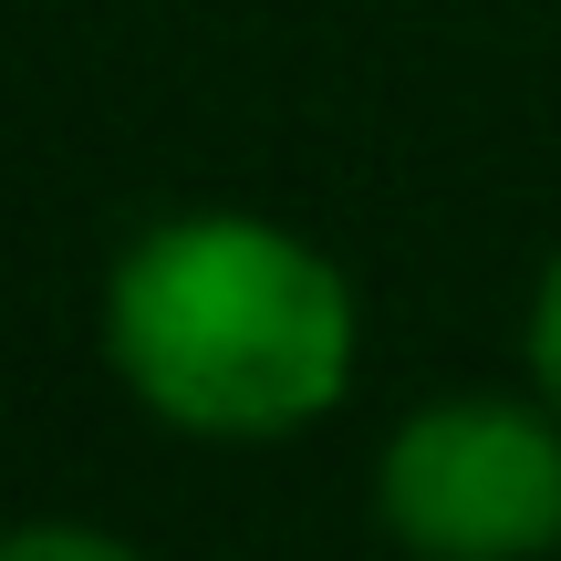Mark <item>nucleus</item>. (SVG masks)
Masks as SVG:
<instances>
[{"label": "nucleus", "instance_id": "20e7f679", "mask_svg": "<svg viewBox=\"0 0 561 561\" xmlns=\"http://www.w3.org/2000/svg\"><path fill=\"white\" fill-rule=\"evenodd\" d=\"M530 375H541V396L561 405V250H551L541 291H530Z\"/></svg>", "mask_w": 561, "mask_h": 561}, {"label": "nucleus", "instance_id": "7ed1b4c3", "mask_svg": "<svg viewBox=\"0 0 561 561\" xmlns=\"http://www.w3.org/2000/svg\"><path fill=\"white\" fill-rule=\"evenodd\" d=\"M0 561H146V551L94 530V520H11L0 530Z\"/></svg>", "mask_w": 561, "mask_h": 561}, {"label": "nucleus", "instance_id": "f03ea898", "mask_svg": "<svg viewBox=\"0 0 561 561\" xmlns=\"http://www.w3.org/2000/svg\"><path fill=\"white\" fill-rule=\"evenodd\" d=\"M375 520L405 561H551L561 551V405L437 396L385 437Z\"/></svg>", "mask_w": 561, "mask_h": 561}, {"label": "nucleus", "instance_id": "f257e3e1", "mask_svg": "<svg viewBox=\"0 0 561 561\" xmlns=\"http://www.w3.org/2000/svg\"><path fill=\"white\" fill-rule=\"evenodd\" d=\"M364 354L354 271L261 208H178L104 271V364L198 447H271L343 405Z\"/></svg>", "mask_w": 561, "mask_h": 561}]
</instances>
